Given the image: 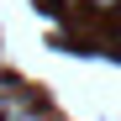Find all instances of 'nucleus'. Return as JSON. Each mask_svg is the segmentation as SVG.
Masks as SVG:
<instances>
[{
    "mask_svg": "<svg viewBox=\"0 0 121 121\" xmlns=\"http://www.w3.org/2000/svg\"><path fill=\"white\" fill-rule=\"evenodd\" d=\"M5 121H48V111H37V100H26L21 111H11Z\"/></svg>",
    "mask_w": 121,
    "mask_h": 121,
    "instance_id": "2",
    "label": "nucleus"
},
{
    "mask_svg": "<svg viewBox=\"0 0 121 121\" xmlns=\"http://www.w3.org/2000/svg\"><path fill=\"white\" fill-rule=\"evenodd\" d=\"M26 100H32V95H26L21 84H16V79H0V121H5L11 111H21Z\"/></svg>",
    "mask_w": 121,
    "mask_h": 121,
    "instance_id": "1",
    "label": "nucleus"
}]
</instances>
